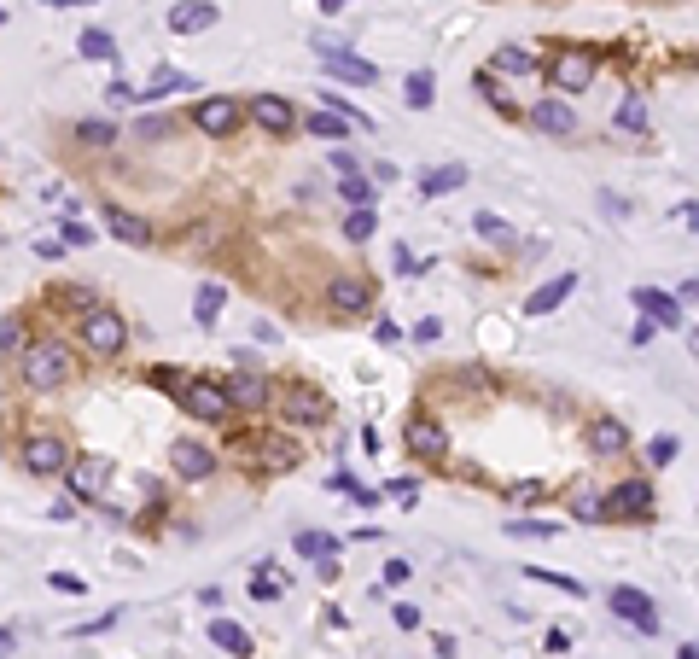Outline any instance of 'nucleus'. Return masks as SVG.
I'll use <instances>...</instances> for the list:
<instances>
[{
	"label": "nucleus",
	"instance_id": "f257e3e1",
	"mask_svg": "<svg viewBox=\"0 0 699 659\" xmlns=\"http://www.w3.org/2000/svg\"><path fill=\"white\" fill-rule=\"evenodd\" d=\"M24 380L41 385V391L70 385L76 380V356H70V345H59V339H35V345L24 350Z\"/></svg>",
	"mask_w": 699,
	"mask_h": 659
},
{
	"label": "nucleus",
	"instance_id": "f03ea898",
	"mask_svg": "<svg viewBox=\"0 0 699 659\" xmlns=\"http://www.w3.org/2000/svg\"><path fill=\"white\" fill-rule=\"evenodd\" d=\"M18 467H24L30 479H65L70 473V444L53 438V432H35V438H24V450H18Z\"/></svg>",
	"mask_w": 699,
	"mask_h": 659
},
{
	"label": "nucleus",
	"instance_id": "7ed1b4c3",
	"mask_svg": "<svg viewBox=\"0 0 699 659\" xmlns=\"http://www.w3.org/2000/svg\"><path fill=\"white\" fill-rule=\"evenodd\" d=\"M82 345L94 350V356H117V350L129 345V321L117 310H88L82 315Z\"/></svg>",
	"mask_w": 699,
	"mask_h": 659
},
{
	"label": "nucleus",
	"instance_id": "20e7f679",
	"mask_svg": "<svg viewBox=\"0 0 699 659\" xmlns=\"http://www.w3.org/2000/svg\"><path fill=\"white\" fill-rule=\"evenodd\" d=\"M181 409H187L193 420H204V426H222V420L233 415L228 385H216V380H187V391H181Z\"/></svg>",
	"mask_w": 699,
	"mask_h": 659
},
{
	"label": "nucleus",
	"instance_id": "39448f33",
	"mask_svg": "<svg viewBox=\"0 0 699 659\" xmlns=\"http://www.w3.org/2000/svg\"><path fill=\"white\" fill-rule=\"evenodd\" d=\"M606 607H612L624 625H635L641 636H659V630H665V625H659V607H653V595H647V590H630V584H618V590L606 595Z\"/></svg>",
	"mask_w": 699,
	"mask_h": 659
},
{
	"label": "nucleus",
	"instance_id": "423d86ee",
	"mask_svg": "<svg viewBox=\"0 0 699 659\" xmlns=\"http://www.w3.org/2000/svg\"><path fill=\"white\" fill-rule=\"evenodd\" d=\"M548 82H554L560 94H583V88L595 82V53H583V47H566V53H554V65H548Z\"/></svg>",
	"mask_w": 699,
	"mask_h": 659
},
{
	"label": "nucleus",
	"instance_id": "0eeeda50",
	"mask_svg": "<svg viewBox=\"0 0 699 659\" xmlns=\"http://www.w3.org/2000/svg\"><path fill=\"white\" fill-rule=\"evenodd\" d=\"M630 304L653 327H665V333H682V298H670V292H659V286H630Z\"/></svg>",
	"mask_w": 699,
	"mask_h": 659
},
{
	"label": "nucleus",
	"instance_id": "6e6552de",
	"mask_svg": "<svg viewBox=\"0 0 699 659\" xmlns=\"http://www.w3.org/2000/svg\"><path fill=\"white\" fill-rule=\"evenodd\" d=\"M193 123H199L204 135H216V140H228L239 123H245V105L228 100V94H210V100H199V111H193Z\"/></svg>",
	"mask_w": 699,
	"mask_h": 659
},
{
	"label": "nucleus",
	"instance_id": "1a4fd4ad",
	"mask_svg": "<svg viewBox=\"0 0 699 659\" xmlns=\"http://www.w3.org/2000/svg\"><path fill=\"white\" fill-rule=\"evenodd\" d=\"M280 409H286V420H292V426H327V420H333V403H327L315 385H292Z\"/></svg>",
	"mask_w": 699,
	"mask_h": 659
},
{
	"label": "nucleus",
	"instance_id": "9d476101",
	"mask_svg": "<svg viewBox=\"0 0 699 659\" xmlns=\"http://www.w3.org/2000/svg\"><path fill=\"white\" fill-rule=\"evenodd\" d=\"M402 444L420 455V461H443V455H449V432H443L432 415H414L402 426Z\"/></svg>",
	"mask_w": 699,
	"mask_h": 659
},
{
	"label": "nucleus",
	"instance_id": "9b49d317",
	"mask_svg": "<svg viewBox=\"0 0 699 659\" xmlns=\"http://www.w3.org/2000/svg\"><path fill=\"white\" fill-rule=\"evenodd\" d=\"M169 467H175L181 479L199 485V479L216 473V455H210V444H199V438H175V444H169Z\"/></svg>",
	"mask_w": 699,
	"mask_h": 659
},
{
	"label": "nucleus",
	"instance_id": "f8f14e48",
	"mask_svg": "<svg viewBox=\"0 0 699 659\" xmlns=\"http://www.w3.org/2000/svg\"><path fill=\"white\" fill-rule=\"evenodd\" d=\"M606 514H612V520L635 514V520L647 525V520H653V485H647V479H630V485L606 490Z\"/></svg>",
	"mask_w": 699,
	"mask_h": 659
},
{
	"label": "nucleus",
	"instance_id": "ddd939ff",
	"mask_svg": "<svg viewBox=\"0 0 699 659\" xmlns=\"http://www.w3.org/2000/svg\"><path fill=\"white\" fill-rule=\"evenodd\" d=\"M251 461H257V473H292V467H298V444H292L286 432H263V438L251 444Z\"/></svg>",
	"mask_w": 699,
	"mask_h": 659
},
{
	"label": "nucleus",
	"instance_id": "4468645a",
	"mask_svg": "<svg viewBox=\"0 0 699 659\" xmlns=\"http://www.w3.org/2000/svg\"><path fill=\"white\" fill-rule=\"evenodd\" d=\"M245 111L257 117V129H268V135H292L298 129V111H292V100H280V94H257Z\"/></svg>",
	"mask_w": 699,
	"mask_h": 659
},
{
	"label": "nucleus",
	"instance_id": "2eb2a0df",
	"mask_svg": "<svg viewBox=\"0 0 699 659\" xmlns=\"http://www.w3.org/2000/svg\"><path fill=\"white\" fill-rule=\"evenodd\" d=\"M70 496H76V502H100L105 496V479H111V467H105L100 455H88V461H70Z\"/></svg>",
	"mask_w": 699,
	"mask_h": 659
},
{
	"label": "nucleus",
	"instance_id": "dca6fc26",
	"mask_svg": "<svg viewBox=\"0 0 699 659\" xmlns=\"http://www.w3.org/2000/svg\"><path fill=\"white\" fill-rule=\"evenodd\" d=\"M367 304H373V286L356 280V275H338L333 286H327V310L333 315H362Z\"/></svg>",
	"mask_w": 699,
	"mask_h": 659
},
{
	"label": "nucleus",
	"instance_id": "f3484780",
	"mask_svg": "<svg viewBox=\"0 0 699 659\" xmlns=\"http://www.w3.org/2000/svg\"><path fill=\"white\" fill-rule=\"evenodd\" d=\"M525 123H531L536 135H571V129H577V111H571L566 100H536L531 111H525Z\"/></svg>",
	"mask_w": 699,
	"mask_h": 659
},
{
	"label": "nucleus",
	"instance_id": "a211bd4d",
	"mask_svg": "<svg viewBox=\"0 0 699 659\" xmlns=\"http://www.w3.org/2000/svg\"><path fill=\"white\" fill-rule=\"evenodd\" d=\"M222 18V6H210V0H181V6H169V30L175 35H199L210 30Z\"/></svg>",
	"mask_w": 699,
	"mask_h": 659
},
{
	"label": "nucleus",
	"instance_id": "6ab92c4d",
	"mask_svg": "<svg viewBox=\"0 0 699 659\" xmlns=\"http://www.w3.org/2000/svg\"><path fill=\"white\" fill-rule=\"evenodd\" d=\"M589 450H595V455H624V450H630V426H624V420H612V415L589 420Z\"/></svg>",
	"mask_w": 699,
	"mask_h": 659
},
{
	"label": "nucleus",
	"instance_id": "aec40b11",
	"mask_svg": "<svg viewBox=\"0 0 699 659\" xmlns=\"http://www.w3.org/2000/svg\"><path fill=\"white\" fill-rule=\"evenodd\" d=\"M105 228H111L123 245H152V222L134 216V210H123V205H105Z\"/></svg>",
	"mask_w": 699,
	"mask_h": 659
},
{
	"label": "nucleus",
	"instance_id": "412c9836",
	"mask_svg": "<svg viewBox=\"0 0 699 659\" xmlns=\"http://www.w3.org/2000/svg\"><path fill=\"white\" fill-rule=\"evenodd\" d=\"M228 403H233V409H251V415L268 409V380H263V374H233V380H228Z\"/></svg>",
	"mask_w": 699,
	"mask_h": 659
},
{
	"label": "nucleus",
	"instance_id": "4be33fe9",
	"mask_svg": "<svg viewBox=\"0 0 699 659\" xmlns=\"http://www.w3.org/2000/svg\"><path fill=\"white\" fill-rule=\"evenodd\" d=\"M577 286H583V280H577V275H571V269H566V275H554V280H548L542 292H531V304H525V310H531V315H548V310H560V304H566V298H571V292H577Z\"/></svg>",
	"mask_w": 699,
	"mask_h": 659
},
{
	"label": "nucleus",
	"instance_id": "5701e85b",
	"mask_svg": "<svg viewBox=\"0 0 699 659\" xmlns=\"http://www.w3.org/2000/svg\"><path fill=\"white\" fill-rule=\"evenodd\" d=\"M327 76H338V82H356V88L379 82V70L367 65V59H356V53H327Z\"/></svg>",
	"mask_w": 699,
	"mask_h": 659
},
{
	"label": "nucleus",
	"instance_id": "b1692460",
	"mask_svg": "<svg viewBox=\"0 0 699 659\" xmlns=\"http://www.w3.org/2000/svg\"><path fill=\"white\" fill-rule=\"evenodd\" d=\"M222 304H228V286H216V280H204L199 292H193V321H199V327H216V315H222Z\"/></svg>",
	"mask_w": 699,
	"mask_h": 659
},
{
	"label": "nucleus",
	"instance_id": "393cba45",
	"mask_svg": "<svg viewBox=\"0 0 699 659\" xmlns=\"http://www.w3.org/2000/svg\"><path fill=\"white\" fill-rule=\"evenodd\" d=\"M210 642H216L222 654H233V659H251V636L233 625V619H210Z\"/></svg>",
	"mask_w": 699,
	"mask_h": 659
},
{
	"label": "nucleus",
	"instance_id": "a878e982",
	"mask_svg": "<svg viewBox=\"0 0 699 659\" xmlns=\"http://www.w3.org/2000/svg\"><path fill=\"white\" fill-rule=\"evenodd\" d=\"M292 549H298L303 560H315V566H321V560H338V537H327V531H298V537H292Z\"/></svg>",
	"mask_w": 699,
	"mask_h": 659
},
{
	"label": "nucleus",
	"instance_id": "bb28decb",
	"mask_svg": "<svg viewBox=\"0 0 699 659\" xmlns=\"http://www.w3.org/2000/svg\"><path fill=\"white\" fill-rule=\"evenodd\" d=\"M490 65H496L501 76H536V53H525V47H513V41H507V47L490 53Z\"/></svg>",
	"mask_w": 699,
	"mask_h": 659
},
{
	"label": "nucleus",
	"instance_id": "cd10ccee",
	"mask_svg": "<svg viewBox=\"0 0 699 659\" xmlns=\"http://www.w3.org/2000/svg\"><path fill=\"white\" fill-rule=\"evenodd\" d=\"M338 199H344L350 210H373V199H379V187H373V181H367V175L356 170V175H344V181H338Z\"/></svg>",
	"mask_w": 699,
	"mask_h": 659
},
{
	"label": "nucleus",
	"instance_id": "c85d7f7f",
	"mask_svg": "<svg viewBox=\"0 0 699 659\" xmlns=\"http://www.w3.org/2000/svg\"><path fill=\"white\" fill-rule=\"evenodd\" d=\"M303 129H309V135H321V140H344L356 123H350V117H338V111H309V117H303Z\"/></svg>",
	"mask_w": 699,
	"mask_h": 659
},
{
	"label": "nucleus",
	"instance_id": "c756f323",
	"mask_svg": "<svg viewBox=\"0 0 699 659\" xmlns=\"http://www.w3.org/2000/svg\"><path fill=\"white\" fill-rule=\"evenodd\" d=\"M461 181H466V164H443V170H432L420 181V193H426V199H443V193H455Z\"/></svg>",
	"mask_w": 699,
	"mask_h": 659
},
{
	"label": "nucleus",
	"instance_id": "7c9ffc66",
	"mask_svg": "<svg viewBox=\"0 0 699 659\" xmlns=\"http://www.w3.org/2000/svg\"><path fill=\"white\" fill-rule=\"evenodd\" d=\"M76 47H82V59H94V65H111V59H117V41H111L105 30H82Z\"/></svg>",
	"mask_w": 699,
	"mask_h": 659
},
{
	"label": "nucleus",
	"instance_id": "2f4dec72",
	"mask_svg": "<svg viewBox=\"0 0 699 659\" xmlns=\"http://www.w3.org/2000/svg\"><path fill=\"white\" fill-rule=\"evenodd\" d=\"M402 94H408V105H414V111H426V105L437 100V76H432V70H414Z\"/></svg>",
	"mask_w": 699,
	"mask_h": 659
},
{
	"label": "nucleus",
	"instance_id": "473e14b6",
	"mask_svg": "<svg viewBox=\"0 0 699 659\" xmlns=\"http://www.w3.org/2000/svg\"><path fill=\"white\" fill-rule=\"evenodd\" d=\"M472 228H478V234H484L490 245H513V240H519V234H513L507 222H501L496 210H478V216H472Z\"/></svg>",
	"mask_w": 699,
	"mask_h": 659
},
{
	"label": "nucleus",
	"instance_id": "72a5a7b5",
	"mask_svg": "<svg viewBox=\"0 0 699 659\" xmlns=\"http://www.w3.org/2000/svg\"><path fill=\"white\" fill-rule=\"evenodd\" d=\"M76 140L82 146H117V129L105 117H88V123H76Z\"/></svg>",
	"mask_w": 699,
	"mask_h": 659
},
{
	"label": "nucleus",
	"instance_id": "f704fd0d",
	"mask_svg": "<svg viewBox=\"0 0 699 659\" xmlns=\"http://www.w3.org/2000/svg\"><path fill=\"white\" fill-rule=\"evenodd\" d=\"M612 123H618V129H647V105H641V100L630 94V100L612 111Z\"/></svg>",
	"mask_w": 699,
	"mask_h": 659
},
{
	"label": "nucleus",
	"instance_id": "c9c22d12",
	"mask_svg": "<svg viewBox=\"0 0 699 659\" xmlns=\"http://www.w3.org/2000/svg\"><path fill=\"white\" fill-rule=\"evenodd\" d=\"M536 584H548V590H560V595H583V584L577 578H560V572H548V566H525Z\"/></svg>",
	"mask_w": 699,
	"mask_h": 659
},
{
	"label": "nucleus",
	"instance_id": "e433bc0d",
	"mask_svg": "<svg viewBox=\"0 0 699 659\" xmlns=\"http://www.w3.org/2000/svg\"><path fill=\"white\" fill-rule=\"evenodd\" d=\"M59 304H76V310H94V286H82V280H70V286H59Z\"/></svg>",
	"mask_w": 699,
	"mask_h": 659
},
{
	"label": "nucleus",
	"instance_id": "4c0bfd02",
	"mask_svg": "<svg viewBox=\"0 0 699 659\" xmlns=\"http://www.w3.org/2000/svg\"><path fill=\"white\" fill-rule=\"evenodd\" d=\"M146 380L158 385V391H175V397H181V391H187V374H181V368H152V374H146Z\"/></svg>",
	"mask_w": 699,
	"mask_h": 659
},
{
	"label": "nucleus",
	"instance_id": "58836bf2",
	"mask_svg": "<svg viewBox=\"0 0 699 659\" xmlns=\"http://www.w3.org/2000/svg\"><path fill=\"white\" fill-rule=\"evenodd\" d=\"M560 525H548V520H507V537H554Z\"/></svg>",
	"mask_w": 699,
	"mask_h": 659
},
{
	"label": "nucleus",
	"instance_id": "ea45409f",
	"mask_svg": "<svg viewBox=\"0 0 699 659\" xmlns=\"http://www.w3.org/2000/svg\"><path fill=\"white\" fill-rule=\"evenodd\" d=\"M676 455H682V444H676V438H653V444H647V461H653V467H670Z\"/></svg>",
	"mask_w": 699,
	"mask_h": 659
},
{
	"label": "nucleus",
	"instance_id": "a19ab883",
	"mask_svg": "<svg viewBox=\"0 0 699 659\" xmlns=\"http://www.w3.org/2000/svg\"><path fill=\"white\" fill-rule=\"evenodd\" d=\"M577 520H606V496L583 490V496H577Z\"/></svg>",
	"mask_w": 699,
	"mask_h": 659
},
{
	"label": "nucleus",
	"instance_id": "79ce46f5",
	"mask_svg": "<svg viewBox=\"0 0 699 659\" xmlns=\"http://www.w3.org/2000/svg\"><path fill=\"white\" fill-rule=\"evenodd\" d=\"M344 234H350V240H373V210H350Z\"/></svg>",
	"mask_w": 699,
	"mask_h": 659
},
{
	"label": "nucleus",
	"instance_id": "37998d69",
	"mask_svg": "<svg viewBox=\"0 0 699 659\" xmlns=\"http://www.w3.org/2000/svg\"><path fill=\"white\" fill-rule=\"evenodd\" d=\"M105 100H117V105H140V88H129L123 76H111V88H105Z\"/></svg>",
	"mask_w": 699,
	"mask_h": 659
},
{
	"label": "nucleus",
	"instance_id": "c03bdc74",
	"mask_svg": "<svg viewBox=\"0 0 699 659\" xmlns=\"http://www.w3.org/2000/svg\"><path fill=\"white\" fill-rule=\"evenodd\" d=\"M117 619H123V607H117V613H100V619H88V625H76L70 636H100V630H111Z\"/></svg>",
	"mask_w": 699,
	"mask_h": 659
},
{
	"label": "nucleus",
	"instance_id": "a18cd8bd",
	"mask_svg": "<svg viewBox=\"0 0 699 659\" xmlns=\"http://www.w3.org/2000/svg\"><path fill=\"white\" fill-rule=\"evenodd\" d=\"M391 619H397V630H420V607H408V601H397V613H391Z\"/></svg>",
	"mask_w": 699,
	"mask_h": 659
},
{
	"label": "nucleus",
	"instance_id": "49530a36",
	"mask_svg": "<svg viewBox=\"0 0 699 659\" xmlns=\"http://www.w3.org/2000/svg\"><path fill=\"white\" fill-rule=\"evenodd\" d=\"M408 578H414V566H408V560H391V566H385V584H391V590L408 584Z\"/></svg>",
	"mask_w": 699,
	"mask_h": 659
},
{
	"label": "nucleus",
	"instance_id": "de8ad7c7",
	"mask_svg": "<svg viewBox=\"0 0 699 659\" xmlns=\"http://www.w3.org/2000/svg\"><path fill=\"white\" fill-rule=\"evenodd\" d=\"M18 345V315H0V350Z\"/></svg>",
	"mask_w": 699,
	"mask_h": 659
},
{
	"label": "nucleus",
	"instance_id": "09e8293b",
	"mask_svg": "<svg viewBox=\"0 0 699 659\" xmlns=\"http://www.w3.org/2000/svg\"><path fill=\"white\" fill-rule=\"evenodd\" d=\"M47 584H53V590H65V595H82V578H70V572H53Z\"/></svg>",
	"mask_w": 699,
	"mask_h": 659
},
{
	"label": "nucleus",
	"instance_id": "8fccbe9b",
	"mask_svg": "<svg viewBox=\"0 0 699 659\" xmlns=\"http://www.w3.org/2000/svg\"><path fill=\"white\" fill-rule=\"evenodd\" d=\"M373 339H379V345H397L402 327H397V321H379V327H373Z\"/></svg>",
	"mask_w": 699,
	"mask_h": 659
},
{
	"label": "nucleus",
	"instance_id": "3c124183",
	"mask_svg": "<svg viewBox=\"0 0 699 659\" xmlns=\"http://www.w3.org/2000/svg\"><path fill=\"white\" fill-rule=\"evenodd\" d=\"M653 333H659V327H653L647 315H641V321H635V327H630V339H635V345H653Z\"/></svg>",
	"mask_w": 699,
	"mask_h": 659
},
{
	"label": "nucleus",
	"instance_id": "603ef678",
	"mask_svg": "<svg viewBox=\"0 0 699 659\" xmlns=\"http://www.w3.org/2000/svg\"><path fill=\"white\" fill-rule=\"evenodd\" d=\"M251 595H257V601H274V595H280V584H274V578H251Z\"/></svg>",
	"mask_w": 699,
	"mask_h": 659
},
{
	"label": "nucleus",
	"instance_id": "864d4df0",
	"mask_svg": "<svg viewBox=\"0 0 699 659\" xmlns=\"http://www.w3.org/2000/svg\"><path fill=\"white\" fill-rule=\"evenodd\" d=\"M414 339H420V345H432V339H443V321H420V327H414Z\"/></svg>",
	"mask_w": 699,
	"mask_h": 659
},
{
	"label": "nucleus",
	"instance_id": "5fc2aeb1",
	"mask_svg": "<svg viewBox=\"0 0 699 659\" xmlns=\"http://www.w3.org/2000/svg\"><path fill=\"white\" fill-rule=\"evenodd\" d=\"M140 135H146V140H158V135H169V117H146V123H140Z\"/></svg>",
	"mask_w": 699,
	"mask_h": 659
},
{
	"label": "nucleus",
	"instance_id": "6e6d98bb",
	"mask_svg": "<svg viewBox=\"0 0 699 659\" xmlns=\"http://www.w3.org/2000/svg\"><path fill=\"white\" fill-rule=\"evenodd\" d=\"M333 170H338V175H356L362 164H356V152H333Z\"/></svg>",
	"mask_w": 699,
	"mask_h": 659
},
{
	"label": "nucleus",
	"instance_id": "4d7b16f0",
	"mask_svg": "<svg viewBox=\"0 0 699 659\" xmlns=\"http://www.w3.org/2000/svg\"><path fill=\"white\" fill-rule=\"evenodd\" d=\"M65 240H70V245H94V234H88L82 222H65Z\"/></svg>",
	"mask_w": 699,
	"mask_h": 659
},
{
	"label": "nucleus",
	"instance_id": "13d9d810",
	"mask_svg": "<svg viewBox=\"0 0 699 659\" xmlns=\"http://www.w3.org/2000/svg\"><path fill=\"white\" fill-rule=\"evenodd\" d=\"M12 654H18V630L0 625V659H12Z\"/></svg>",
	"mask_w": 699,
	"mask_h": 659
},
{
	"label": "nucleus",
	"instance_id": "bf43d9fd",
	"mask_svg": "<svg viewBox=\"0 0 699 659\" xmlns=\"http://www.w3.org/2000/svg\"><path fill=\"white\" fill-rule=\"evenodd\" d=\"M676 659H699V642H682V648H676Z\"/></svg>",
	"mask_w": 699,
	"mask_h": 659
},
{
	"label": "nucleus",
	"instance_id": "052dcab7",
	"mask_svg": "<svg viewBox=\"0 0 699 659\" xmlns=\"http://www.w3.org/2000/svg\"><path fill=\"white\" fill-rule=\"evenodd\" d=\"M688 356L699 362V327H688Z\"/></svg>",
	"mask_w": 699,
	"mask_h": 659
},
{
	"label": "nucleus",
	"instance_id": "680f3d73",
	"mask_svg": "<svg viewBox=\"0 0 699 659\" xmlns=\"http://www.w3.org/2000/svg\"><path fill=\"white\" fill-rule=\"evenodd\" d=\"M682 298H699V275L688 280V286H682Z\"/></svg>",
	"mask_w": 699,
	"mask_h": 659
},
{
	"label": "nucleus",
	"instance_id": "e2e57ef3",
	"mask_svg": "<svg viewBox=\"0 0 699 659\" xmlns=\"http://www.w3.org/2000/svg\"><path fill=\"white\" fill-rule=\"evenodd\" d=\"M321 12H344V0H321Z\"/></svg>",
	"mask_w": 699,
	"mask_h": 659
},
{
	"label": "nucleus",
	"instance_id": "0e129e2a",
	"mask_svg": "<svg viewBox=\"0 0 699 659\" xmlns=\"http://www.w3.org/2000/svg\"><path fill=\"white\" fill-rule=\"evenodd\" d=\"M41 6H59V12H65V6H76V0H41Z\"/></svg>",
	"mask_w": 699,
	"mask_h": 659
},
{
	"label": "nucleus",
	"instance_id": "69168bd1",
	"mask_svg": "<svg viewBox=\"0 0 699 659\" xmlns=\"http://www.w3.org/2000/svg\"><path fill=\"white\" fill-rule=\"evenodd\" d=\"M0 24H6V12H0Z\"/></svg>",
	"mask_w": 699,
	"mask_h": 659
}]
</instances>
